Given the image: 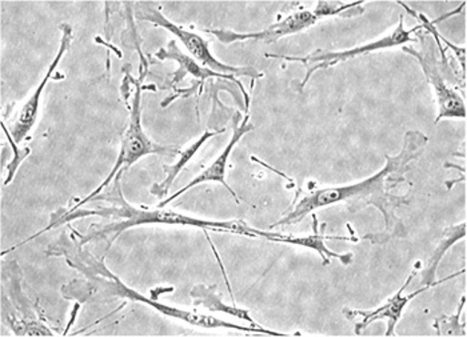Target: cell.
I'll return each instance as SVG.
<instances>
[{
  "mask_svg": "<svg viewBox=\"0 0 467 337\" xmlns=\"http://www.w3.org/2000/svg\"><path fill=\"white\" fill-rule=\"evenodd\" d=\"M429 138L420 131H409L405 135L402 151L397 157L386 155V166L373 177L348 184V186L328 187L317 189L306 195L293 211L288 212L284 219L274 224V227L293 226L304 220L308 213L325 207L338 203H348L350 211H358L366 206H374L382 212L386 221L385 235L365 236L371 243H386L394 238L397 232H402L403 227L396 216V209L402 204H408L405 196H394L391 189L405 181V172L408 171L411 161L417 160L425 149Z\"/></svg>",
  "mask_w": 467,
  "mask_h": 337,
  "instance_id": "1",
  "label": "cell"
},
{
  "mask_svg": "<svg viewBox=\"0 0 467 337\" xmlns=\"http://www.w3.org/2000/svg\"><path fill=\"white\" fill-rule=\"evenodd\" d=\"M118 200H119V206L109 207V209H94V211H79V209H77L74 212L65 213V216H62L59 220H55L47 229L37 232L36 235L31 236L30 239L20 243V246L28 243V241L33 240V239L42 235V233L50 231L53 227L60 226V224L67 223V221L77 220L79 218H88V216H100V218L120 220L117 221V223L109 224V226L103 227L99 231L92 232L90 235L83 238V243H88V241L99 240V239L112 235L111 240L109 241V247H111V244L127 230L132 229V227L144 226V224L197 227V229L204 230V231L210 230V231L230 232L236 233V235L249 236V238H259V230L253 229L244 221L204 220V219L192 218V216L182 215V213L164 211L163 209H135V207L130 206L127 203L120 191Z\"/></svg>",
  "mask_w": 467,
  "mask_h": 337,
  "instance_id": "2",
  "label": "cell"
},
{
  "mask_svg": "<svg viewBox=\"0 0 467 337\" xmlns=\"http://www.w3.org/2000/svg\"><path fill=\"white\" fill-rule=\"evenodd\" d=\"M142 77L138 82H135V94L132 97L131 115H130L129 126L125 135H123L122 146H120L119 157H118L117 163L114 168L109 172L106 180L95 189L92 194L88 198L80 200L77 206L72 207L70 211L74 212L79 209L80 207L85 206L86 203L91 201L95 196L100 194L106 187L114 180L115 178L119 177L123 171H127L132 164L137 163L138 160L142 159L147 155H180L181 149L172 148V147L160 146V144L151 142L146 132L143 131L142 127Z\"/></svg>",
  "mask_w": 467,
  "mask_h": 337,
  "instance_id": "3",
  "label": "cell"
},
{
  "mask_svg": "<svg viewBox=\"0 0 467 337\" xmlns=\"http://www.w3.org/2000/svg\"><path fill=\"white\" fill-rule=\"evenodd\" d=\"M423 25L417 26V27L411 28V30H406L405 25H403V16H400V23H398L397 28L391 31L388 36L379 37V39L374 40V42L366 43V45L358 46V47L351 48V50L345 51H316V53L307 55L304 57L296 56H285V55H269L267 57H278V59L287 60V62H299L306 67V75L304 82L301 83V88L299 91L304 89L305 86L307 85L310 77L319 70H327V68L334 67V66L339 65V63L348 62V60L358 57L360 55H368L376 53V51L389 50V48L400 47V46L408 45V43L415 42L413 39V34H417L418 31L422 30Z\"/></svg>",
  "mask_w": 467,
  "mask_h": 337,
  "instance_id": "4",
  "label": "cell"
},
{
  "mask_svg": "<svg viewBox=\"0 0 467 337\" xmlns=\"http://www.w3.org/2000/svg\"><path fill=\"white\" fill-rule=\"evenodd\" d=\"M135 18L142 20V22L152 23V25L162 27L164 30L170 31L172 36L181 40L182 45L187 48L190 54L192 55L199 65L209 70L218 72L223 75H236V77H250L252 79L261 77L255 68L252 67H233V66L224 65L219 62L218 59L210 51L209 42L204 40L203 37L199 36L198 34L192 33V31L184 30L181 26L175 25L171 20L166 18L161 10H158L157 5L152 3H138L137 10H135Z\"/></svg>",
  "mask_w": 467,
  "mask_h": 337,
  "instance_id": "5",
  "label": "cell"
},
{
  "mask_svg": "<svg viewBox=\"0 0 467 337\" xmlns=\"http://www.w3.org/2000/svg\"><path fill=\"white\" fill-rule=\"evenodd\" d=\"M97 268L98 273H102L103 276L109 279V281L105 283V291L109 295L119 296V298L129 299V301L143 302V304L154 308L155 311L167 316V318L182 320V322H187V324L201 328H227V330L241 331V332L265 333V335L274 336L285 335V333L266 330V328L261 327L259 324L252 325V327H242V325L234 324V322L216 319L214 316L202 315V313L192 312V311L181 310V308L172 307V305L163 304V302L157 301L155 299L146 298L142 293H138L137 291L127 287L125 283L120 281L119 278H117L114 273L109 272L108 268L103 266L102 263L98 264Z\"/></svg>",
  "mask_w": 467,
  "mask_h": 337,
  "instance_id": "6",
  "label": "cell"
},
{
  "mask_svg": "<svg viewBox=\"0 0 467 337\" xmlns=\"http://www.w3.org/2000/svg\"><path fill=\"white\" fill-rule=\"evenodd\" d=\"M418 37L422 39V51L414 50L413 47H403V53L411 55L420 63L425 74L426 80L434 89L435 100L438 105V115L435 117V125L442 119H465L466 106L465 100L455 89L450 88L438 66L437 56H435L434 46L432 40L429 37L418 34Z\"/></svg>",
  "mask_w": 467,
  "mask_h": 337,
  "instance_id": "7",
  "label": "cell"
},
{
  "mask_svg": "<svg viewBox=\"0 0 467 337\" xmlns=\"http://www.w3.org/2000/svg\"><path fill=\"white\" fill-rule=\"evenodd\" d=\"M318 16L314 11H296L286 18L279 20L275 25H271L266 30L258 31V33H234L230 30H222V28H212V30H203V33L212 34L219 42L223 45H232V43L244 42V40H255V42L275 43L281 37L294 36V34L302 33L307 30L311 26L319 22Z\"/></svg>",
  "mask_w": 467,
  "mask_h": 337,
  "instance_id": "8",
  "label": "cell"
},
{
  "mask_svg": "<svg viewBox=\"0 0 467 337\" xmlns=\"http://www.w3.org/2000/svg\"><path fill=\"white\" fill-rule=\"evenodd\" d=\"M417 275V271L410 273L408 281H405V284L398 290L396 295L391 296L385 304L380 305V307L376 308L373 311H359V310H350V308H345L342 311L343 315H345L346 319L354 320L359 319V322H356V333L357 335H360L363 330L368 327V325L373 324L374 322H379V320H388V331H386V336H393L394 330H396L398 322L402 319L403 311L408 307L409 302L413 301V299L417 298V296L422 295L426 291L431 290V287L428 285H422V288L415 291V292L408 293V295H403L406 288L409 287V284L413 281L414 276Z\"/></svg>",
  "mask_w": 467,
  "mask_h": 337,
  "instance_id": "9",
  "label": "cell"
},
{
  "mask_svg": "<svg viewBox=\"0 0 467 337\" xmlns=\"http://www.w3.org/2000/svg\"><path fill=\"white\" fill-rule=\"evenodd\" d=\"M71 42L72 27L70 25H63L62 42H60L59 51H57V56H55L53 63H51L50 67H48L47 72H46L42 82L39 83L36 91L33 92L30 99L23 105L18 117H16V122H14L13 128H11V138H13L14 142L16 144L22 142V140L30 134L34 126H36L37 117H39L40 99H42L43 91H45L48 80L53 77L54 72L57 70V66H59L60 60H62V57L65 56V54L67 53L68 48H70Z\"/></svg>",
  "mask_w": 467,
  "mask_h": 337,
  "instance_id": "10",
  "label": "cell"
},
{
  "mask_svg": "<svg viewBox=\"0 0 467 337\" xmlns=\"http://www.w3.org/2000/svg\"><path fill=\"white\" fill-rule=\"evenodd\" d=\"M255 128L250 123V117L247 115L246 117H244V122L241 123V125H238V119H235V122H234V132L232 139H230L229 144H227L226 148L222 151V154L219 155L218 158L214 161H213L212 164H210L209 167H207L204 171H202V174H199L197 178L192 179V181H190L187 186H184L183 189H181L180 191L175 192L174 195L169 196V198L164 199L162 203H160V206H158V209H164V207L167 206V204L171 203V201H174L175 199L180 198V196L186 194L187 191H190V189H194V187L199 186V184L202 183H221L223 184L224 189H227V191L230 192L234 196V199H235L236 203H239L238 196H236L235 192H234V189L232 187L227 184L226 181V168H227V161H229L230 155H232L234 147L236 146V144L239 143V140L242 139V138L244 137V135L249 134V132H252L253 129Z\"/></svg>",
  "mask_w": 467,
  "mask_h": 337,
  "instance_id": "11",
  "label": "cell"
},
{
  "mask_svg": "<svg viewBox=\"0 0 467 337\" xmlns=\"http://www.w3.org/2000/svg\"><path fill=\"white\" fill-rule=\"evenodd\" d=\"M465 236L466 223H461L458 224V226L449 227V229L445 230L442 240L440 241L437 249L431 253L429 260L426 261V266L422 271V283L420 284L428 285V287L432 288L435 287V285L446 283V281H451V279L465 273V270H462L461 272L452 273L451 276H448V278L442 279V281H435V273H437L438 266H440L441 261H442L443 256H445V253L448 252L457 241H460L461 239L465 238Z\"/></svg>",
  "mask_w": 467,
  "mask_h": 337,
  "instance_id": "12",
  "label": "cell"
},
{
  "mask_svg": "<svg viewBox=\"0 0 467 337\" xmlns=\"http://www.w3.org/2000/svg\"><path fill=\"white\" fill-rule=\"evenodd\" d=\"M261 238L266 239V240L269 241H274V243L293 244V246H301L306 247V249L317 250V252L321 255L325 266H327V264L330 263L331 259L341 260L345 266H348V264L353 261V253H345V255H339V253H336L334 250H328L325 244L326 239H346V240H348V238H333V236H322L319 235L318 232L314 233V235L301 236V238H296V236H286L282 235V233L265 231H262Z\"/></svg>",
  "mask_w": 467,
  "mask_h": 337,
  "instance_id": "13",
  "label": "cell"
},
{
  "mask_svg": "<svg viewBox=\"0 0 467 337\" xmlns=\"http://www.w3.org/2000/svg\"><path fill=\"white\" fill-rule=\"evenodd\" d=\"M155 57H158L160 60H167L171 59L175 60V62L180 63L182 74H190L192 77H198V79H202V82L209 79V77H221V79H230L234 80L236 85L241 87L242 91H244V97H246V105L249 107V97L246 95V91H244V87H242L241 83L234 77V75H223L218 74V72H214L209 70V68H204L203 66L199 65L197 60L192 59V57L187 56L183 53H181L180 48H178L177 42L172 40L170 42L169 48H162V50L158 51L155 54Z\"/></svg>",
  "mask_w": 467,
  "mask_h": 337,
  "instance_id": "14",
  "label": "cell"
},
{
  "mask_svg": "<svg viewBox=\"0 0 467 337\" xmlns=\"http://www.w3.org/2000/svg\"><path fill=\"white\" fill-rule=\"evenodd\" d=\"M226 129L222 128L219 131H206L201 138L197 140V142L192 143V146L187 147L186 149L180 154V160L177 163L172 164V166H164V171H166L167 177L164 179L162 183L155 184L152 186L151 194L157 196V198L163 199L166 198V195L169 194L170 189H171L172 183H174L175 179H177L178 175L181 174L182 169L187 166L190 160L195 157V154L201 149V147L203 146L207 140L212 139V138L216 137V135L223 134Z\"/></svg>",
  "mask_w": 467,
  "mask_h": 337,
  "instance_id": "15",
  "label": "cell"
},
{
  "mask_svg": "<svg viewBox=\"0 0 467 337\" xmlns=\"http://www.w3.org/2000/svg\"><path fill=\"white\" fill-rule=\"evenodd\" d=\"M215 285L214 287H206V285H197L194 290L190 292V296L194 298L195 305H203L207 310L213 311V312H224L229 315L235 316L238 319L246 320V322L256 324L252 318H250L249 312L241 308L229 307V305L223 304L218 295H215Z\"/></svg>",
  "mask_w": 467,
  "mask_h": 337,
  "instance_id": "16",
  "label": "cell"
},
{
  "mask_svg": "<svg viewBox=\"0 0 467 337\" xmlns=\"http://www.w3.org/2000/svg\"><path fill=\"white\" fill-rule=\"evenodd\" d=\"M314 13L319 19L330 18V16H343L353 18L365 13L363 2L341 3V2H319L314 8Z\"/></svg>",
  "mask_w": 467,
  "mask_h": 337,
  "instance_id": "17",
  "label": "cell"
},
{
  "mask_svg": "<svg viewBox=\"0 0 467 337\" xmlns=\"http://www.w3.org/2000/svg\"><path fill=\"white\" fill-rule=\"evenodd\" d=\"M466 296H462L461 299L460 307H458L457 313L452 316H442V318L435 320L434 328L438 331L440 335H450V336H465L466 335V325L461 324V313H462L463 308H465Z\"/></svg>",
  "mask_w": 467,
  "mask_h": 337,
  "instance_id": "18",
  "label": "cell"
}]
</instances>
